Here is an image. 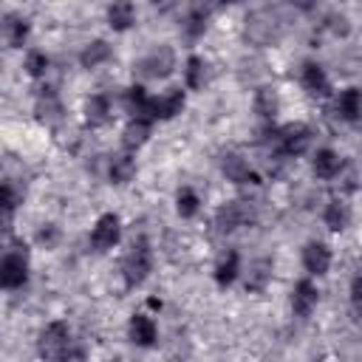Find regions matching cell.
<instances>
[{
  "mask_svg": "<svg viewBox=\"0 0 362 362\" xmlns=\"http://www.w3.org/2000/svg\"><path fill=\"white\" fill-rule=\"evenodd\" d=\"M37 354L42 362H85V348L74 339L65 320H54L42 328L37 339Z\"/></svg>",
  "mask_w": 362,
  "mask_h": 362,
  "instance_id": "obj_1",
  "label": "cell"
},
{
  "mask_svg": "<svg viewBox=\"0 0 362 362\" xmlns=\"http://www.w3.org/2000/svg\"><path fill=\"white\" fill-rule=\"evenodd\" d=\"M283 31V23L277 17V11L272 8H255L252 14H246L243 23V34L252 45H272Z\"/></svg>",
  "mask_w": 362,
  "mask_h": 362,
  "instance_id": "obj_2",
  "label": "cell"
},
{
  "mask_svg": "<svg viewBox=\"0 0 362 362\" xmlns=\"http://www.w3.org/2000/svg\"><path fill=\"white\" fill-rule=\"evenodd\" d=\"M150 269H153V252H150V243H147V238H139V240L127 249V255H124V260H122V277H124V286H127V288L141 286V283L147 280Z\"/></svg>",
  "mask_w": 362,
  "mask_h": 362,
  "instance_id": "obj_3",
  "label": "cell"
},
{
  "mask_svg": "<svg viewBox=\"0 0 362 362\" xmlns=\"http://www.w3.org/2000/svg\"><path fill=\"white\" fill-rule=\"evenodd\" d=\"M173 68H175V51L170 45H156L150 54H144L136 62V71L147 79H164L173 74Z\"/></svg>",
  "mask_w": 362,
  "mask_h": 362,
  "instance_id": "obj_4",
  "label": "cell"
},
{
  "mask_svg": "<svg viewBox=\"0 0 362 362\" xmlns=\"http://www.w3.org/2000/svg\"><path fill=\"white\" fill-rule=\"evenodd\" d=\"M274 136H277V150H280L283 156H291V158L303 156V153L311 147V127L303 124V122L283 124Z\"/></svg>",
  "mask_w": 362,
  "mask_h": 362,
  "instance_id": "obj_5",
  "label": "cell"
},
{
  "mask_svg": "<svg viewBox=\"0 0 362 362\" xmlns=\"http://www.w3.org/2000/svg\"><path fill=\"white\" fill-rule=\"evenodd\" d=\"M119 238H122V221H119V215L116 212L99 215L96 223H93V229H90V246L96 252H107V249H113L119 243Z\"/></svg>",
  "mask_w": 362,
  "mask_h": 362,
  "instance_id": "obj_6",
  "label": "cell"
},
{
  "mask_svg": "<svg viewBox=\"0 0 362 362\" xmlns=\"http://www.w3.org/2000/svg\"><path fill=\"white\" fill-rule=\"evenodd\" d=\"M28 280L25 252H6L0 257V288H20Z\"/></svg>",
  "mask_w": 362,
  "mask_h": 362,
  "instance_id": "obj_7",
  "label": "cell"
},
{
  "mask_svg": "<svg viewBox=\"0 0 362 362\" xmlns=\"http://www.w3.org/2000/svg\"><path fill=\"white\" fill-rule=\"evenodd\" d=\"M252 218H255V215H252V206H249L246 201H229V204H223V206L215 212V226H218L221 232H235V229L246 226Z\"/></svg>",
  "mask_w": 362,
  "mask_h": 362,
  "instance_id": "obj_8",
  "label": "cell"
},
{
  "mask_svg": "<svg viewBox=\"0 0 362 362\" xmlns=\"http://www.w3.org/2000/svg\"><path fill=\"white\" fill-rule=\"evenodd\" d=\"M184 110V90L181 88H170L161 96H150V119H173Z\"/></svg>",
  "mask_w": 362,
  "mask_h": 362,
  "instance_id": "obj_9",
  "label": "cell"
},
{
  "mask_svg": "<svg viewBox=\"0 0 362 362\" xmlns=\"http://www.w3.org/2000/svg\"><path fill=\"white\" fill-rule=\"evenodd\" d=\"M221 173H223L232 184H257V181H260L257 173L249 167V161H246L243 156H238V153H226V156L221 158Z\"/></svg>",
  "mask_w": 362,
  "mask_h": 362,
  "instance_id": "obj_10",
  "label": "cell"
},
{
  "mask_svg": "<svg viewBox=\"0 0 362 362\" xmlns=\"http://www.w3.org/2000/svg\"><path fill=\"white\" fill-rule=\"evenodd\" d=\"M303 269L308 274H325L331 269V249L322 240H308L303 246Z\"/></svg>",
  "mask_w": 362,
  "mask_h": 362,
  "instance_id": "obj_11",
  "label": "cell"
},
{
  "mask_svg": "<svg viewBox=\"0 0 362 362\" xmlns=\"http://www.w3.org/2000/svg\"><path fill=\"white\" fill-rule=\"evenodd\" d=\"M317 300H320V291H317V286H314L308 277H303V280L294 283V291H291V311H294L297 317H308V314L317 308Z\"/></svg>",
  "mask_w": 362,
  "mask_h": 362,
  "instance_id": "obj_12",
  "label": "cell"
},
{
  "mask_svg": "<svg viewBox=\"0 0 362 362\" xmlns=\"http://www.w3.org/2000/svg\"><path fill=\"white\" fill-rule=\"evenodd\" d=\"M127 337H130V342H136L141 348H150L158 339V328L147 314H133L130 322H127Z\"/></svg>",
  "mask_w": 362,
  "mask_h": 362,
  "instance_id": "obj_13",
  "label": "cell"
},
{
  "mask_svg": "<svg viewBox=\"0 0 362 362\" xmlns=\"http://www.w3.org/2000/svg\"><path fill=\"white\" fill-rule=\"evenodd\" d=\"M34 113L42 124H57L62 119V102L59 96L51 90V88H42L37 93V102H34Z\"/></svg>",
  "mask_w": 362,
  "mask_h": 362,
  "instance_id": "obj_14",
  "label": "cell"
},
{
  "mask_svg": "<svg viewBox=\"0 0 362 362\" xmlns=\"http://www.w3.org/2000/svg\"><path fill=\"white\" fill-rule=\"evenodd\" d=\"M300 82H303V88H305L311 96H328V93H331V79H328V74L322 71V65H317V62H305V65H303Z\"/></svg>",
  "mask_w": 362,
  "mask_h": 362,
  "instance_id": "obj_15",
  "label": "cell"
},
{
  "mask_svg": "<svg viewBox=\"0 0 362 362\" xmlns=\"http://www.w3.org/2000/svg\"><path fill=\"white\" fill-rule=\"evenodd\" d=\"M311 170H314L317 178L328 181V178H334V175L342 170V156H339L337 150H331V147H320V150L314 153Z\"/></svg>",
  "mask_w": 362,
  "mask_h": 362,
  "instance_id": "obj_16",
  "label": "cell"
},
{
  "mask_svg": "<svg viewBox=\"0 0 362 362\" xmlns=\"http://www.w3.org/2000/svg\"><path fill=\"white\" fill-rule=\"evenodd\" d=\"M110 122V99L105 93H93L85 99V124L102 127Z\"/></svg>",
  "mask_w": 362,
  "mask_h": 362,
  "instance_id": "obj_17",
  "label": "cell"
},
{
  "mask_svg": "<svg viewBox=\"0 0 362 362\" xmlns=\"http://www.w3.org/2000/svg\"><path fill=\"white\" fill-rule=\"evenodd\" d=\"M238 274H240V255H238L235 249H229V252H223L221 260L215 263V283H218L221 288H226V286L235 283Z\"/></svg>",
  "mask_w": 362,
  "mask_h": 362,
  "instance_id": "obj_18",
  "label": "cell"
},
{
  "mask_svg": "<svg viewBox=\"0 0 362 362\" xmlns=\"http://www.w3.org/2000/svg\"><path fill=\"white\" fill-rule=\"evenodd\" d=\"M150 130H153V122L150 119H130L127 127H124V133H122L124 150H139L141 144H147Z\"/></svg>",
  "mask_w": 362,
  "mask_h": 362,
  "instance_id": "obj_19",
  "label": "cell"
},
{
  "mask_svg": "<svg viewBox=\"0 0 362 362\" xmlns=\"http://www.w3.org/2000/svg\"><path fill=\"white\" fill-rule=\"evenodd\" d=\"M272 280V260L269 257H257L249 263L246 272V291H263Z\"/></svg>",
  "mask_w": 362,
  "mask_h": 362,
  "instance_id": "obj_20",
  "label": "cell"
},
{
  "mask_svg": "<svg viewBox=\"0 0 362 362\" xmlns=\"http://www.w3.org/2000/svg\"><path fill=\"white\" fill-rule=\"evenodd\" d=\"M20 201H23V195L14 184H0V226H11Z\"/></svg>",
  "mask_w": 362,
  "mask_h": 362,
  "instance_id": "obj_21",
  "label": "cell"
},
{
  "mask_svg": "<svg viewBox=\"0 0 362 362\" xmlns=\"http://www.w3.org/2000/svg\"><path fill=\"white\" fill-rule=\"evenodd\" d=\"M277 110H280V96H277V90L269 88V85L257 88V90H255V113H257L260 119H274Z\"/></svg>",
  "mask_w": 362,
  "mask_h": 362,
  "instance_id": "obj_22",
  "label": "cell"
},
{
  "mask_svg": "<svg viewBox=\"0 0 362 362\" xmlns=\"http://www.w3.org/2000/svg\"><path fill=\"white\" fill-rule=\"evenodd\" d=\"M322 221H325V226H328L331 232H342V229L351 223V209H348V204L339 201V198L328 201V206H325V212H322Z\"/></svg>",
  "mask_w": 362,
  "mask_h": 362,
  "instance_id": "obj_23",
  "label": "cell"
},
{
  "mask_svg": "<svg viewBox=\"0 0 362 362\" xmlns=\"http://www.w3.org/2000/svg\"><path fill=\"white\" fill-rule=\"evenodd\" d=\"M124 105L133 113V119H150V96H147V90L141 85H133V88L124 90Z\"/></svg>",
  "mask_w": 362,
  "mask_h": 362,
  "instance_id": "obj_24",
  "label": "cell"
},
{
  "mask_svg": "<svg viewBox=\"0 0 362 362\" xmlns=\"http://www.w3.org/2000/svg\"><path fill=\"white\" fill-rule=\"evenodd\" d=\"M359 110H362V96H359V90L356 88H345L342 93H339V99H337V113L345 119V122H356L359 119Z\"/></svg>",
  "mask_w": 362,
  "mask_h": 362,
  "instance_id": "obj_25",
  "label": "cell"
},
{
  "mask_svg": "<svg viewBox=\"0 0 362 362\" xmlns=\"http://www.w3.org/2000/svg\"><path fill=\"white\" fill-rule=\"evenodd\" d=\"M107 23H110L113 31L130 28V25L136 23V8H133V3H113V6H107Z\"/></svg>",
  "mask_w": 362,
  "mask_h": 362,
  "instance_id": "obj_26",
  "label": "cell"
},
{
  "mask_svg": "<svg viewBox=\"0 0 362 362\" xmlns=\"http://www.w3.org/2000/svg\"><path fill=\"white\" fill-rule=\"evenodd\" d=\"M107 59H110V45H107L105 40H90V42L82 48V54H79L82 68H96V65H102V62H107Z\"/></svg>",
  "mask_w": 362,
  "mask_h": 362,
  "instance_id": "obj_27",
  "label": "cell"
},
{
  "mask_svg": "<svg viewBox=\"0 0 362 362\" xmlns=\"http://www.w3.org/2000/svg\"><path fill=\"white\" fill-rule=\"evenodd\" d=\"M28 31H31V25L25 17H6V40L11 48H23L28 40Z\"/></svg>",
  "mask_w": 362,
  "mask_h": 362,
  "instance_id": "obj_28",
  "label": "cell"
},
{
  "mask_svg": "<svg viewBox=\"0 0 362 362\" xmlns=\"http://www.w3.org/2000/svg\"><path fill=\"white\" fill-rule=\"evenodd\" d=\"M107 175H110L113 184H127V181H133V175H136V161H133L127 153H124V156H116V158L110 161Z\"/></svg>",
  "mask_w": 362,
  "mask_h": 362,
  "instance_id": "obj_29",
  "label": "cell"
},
{
  "mask_svg": "<svg viewBox=\"0 0 362 362\" xmlns=\"http://www.w3.org/2000/svg\"><path fill=\"white\" fill-rule=\"evenodd\" d=\"M175 209H178L181 218H195L198 209H201V198H198V192H195L192 187H181V189L175 192Z\"/></svg>",
  "mask_w": 362,
  "mask_h": 362,
  "instance_id": "obj_30",
  "label": "cell"
},
{
  "mask_svg": "<svg viewBox=\"0 0 362 362\" xmlns=\"http://www.w3.org/2000/svg\"><path fill=\"white\" fill-rule=\"evenodd\" d=\"M206 20H209V8H204V6L189 8V14H187V20H184V34H187L189 40H198V37L206 31Z\"/></svg>",
  "mask_w": 362,
  "mask_h": 362,
  "instance_id": "obj_31",
  "label": "cell"
},
{
  "mask_svg": "<svg viewBox=\"0 0 362 362\" xmlns=\"http://www.w3.org/2000/svg\"><path fill=\"white\" fill-rule=\"evenodd\" d=\"M204 82H206V62L201 57H189L187 68H184V85L189 90H198V88H204Z\"/></svg>",
  "mask_w": 362,
  "mask_h": 362,
  "instance_id": "obj_32",
  "label": "cell"
},
{
  "mask_svg": "<svg viewBox=\"0 0 362 362\" xmlns=\"http://www.w3.org/2000/svg\"><path fill=\"white\" fill-rule=\"evenodd\" d=\"M45 71H48V57L42 51H28L25 54V74L40 79V76H45Z\"/></svg>",
  "mask_w": 362,
  "mask_h": 362,
  "instance_id": "obj_33",
  "label": "cell"
},
{
  "mask_svg": "<svg viewBox=\"0 0 362 362\" xmlns=\"http://www.w3.org/2000/svg\"><path fill=\"white\" fill-rule=\"evenodd\" d=\"M359 303H362V277L356 274L351 280V308H354V314H359Z\"/></svg>",
  "mask_w": 362,
  "mask_h": 362,
  "instance_id": "obj_34",
  "label": "cell"
},
{
  "mask_svg": "<svg viewBox=\"0 0 362 362\" xmlns=\"http://www.w3.org/2000/svg\"><path fill=\"white\" fill-rule=\"evenodd\" d=\"M54 240H57V226L48 223V226L40 232V243H54Z\"/></svg>",
  "mask_w": 362,
  "mask_h": 362,
  "instance_id": "obj_35",
  "label": "cell"
},
{
  "mask_svg": "<svg viewBox=\"0 0 362 362\" xmlns=\"http://www.w3.org/2000/svg\"><path fill=\"white\" fill-rule=\"evenodd\" d=\"M147 305H150V308H161V300L153 297V300H147Z\"/></svg>",
  "mask_w": 362,
  "mask_h": 362,
  "instance_id": "obj_36",
  "label": "cell"
}]
</instances>
